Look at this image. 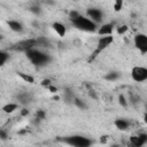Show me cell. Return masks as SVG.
I'll use <instances>...</instances> for the list:
<instances>
[{
	"mask_svg": "<svg viewBox=\"0 0 147 147\" xmlns=\"http://www.w3.org/2000/svg\"><path fill=\"white\" fill-rule=\"evenodd\" d=\"M26 56L36 65H42V64H46L49 61L48 54H46V53H44L39 49H34V48L26 51Z\"/></svg>",
	"mask_w": 147,
	"mask_h": 147,
	"instance_id": "6da1fadb",
	"label": "cell"
},
{
	"mask_svg": "<svg viewBox=\"0 0 147 147\" xmlns=\"http://www.w3.org/2000/svg\"><path fill=\"white\" fill-rule=\"evenodd\" d=\"M62 141H64L65 144L72 146V147H90L92 141L91 139L84 137V136H70V137H65L62 139Z\"/></svg>",
	"mask_w": 147,
	"mask_h": 147,
	"instance_id": "7a4b0ae2",
	"label": "cell"
},
{
	"mask_svg": "<svg viewBox=\"0 0 147 147\" xmlns=\"http://www.w3.org/2000/svg\"><path fill=\"white\" fill-rule=\"evenodd\" d=\"M72 23H74V25L77 29L83 30V31H87V32H92L96 28V24L95 23H93L91 20H88L87 17L82 16V15H79L76 20H74Z\"/></svg>",
	"mask_w": 147,
	"mask_h": 147,
	"instance_id": "3957f363",
	"label": "cell"
},
{
	"mask_svg": "<svg viewBox=\"0 0 147 147\" xmlns=\"http://www.w3.org/2000/svg\"><path fill=\"white\" fill-rule=\"evenodd\" d=\"M132 79L137 83L145 82L147 79V69L144 67H134L131 71Z\"/></svg>",
	"mask_w": 147,
	"mask_h": 147,
	"instance_id": "277c9868",
	"label": "cell"
},
{
	"mask_svg": "<svg viewBox=\"0 0 147 147\" xmlns=\"http://www.w3.org/2000/svg\"><path fill=\"white\" fill-rule=\"evenodd\" d=\"M134 46L142 53L145 54L147 52V37L144 33H138L134 37Z\"/></svg>",
	"mask_w": 147,
	"mask_h": 147,
	"instance_id": "5b68a950",
	"label": "cell"
},
{
	"mask_svg": "<svg viewBox=\"0 0 147 147\" xmlns=\"http://www.w3.org/2000/svg\"><path fill=\"white\" fill-rule=\"evenodd\" d=\"M147 142V136L145 133H139L130 137V144L134 147H142Z\"/></svg>",
	"mask_w": 147,
	"mask_h": 147,
	"instance_id": "8992f818",
	"label": "cell"
},
{
	"mask_svg": "<svg viewBox=\"0 0 147 147\" xmlns=\"http://www.w3.org/2000/svg\"><path fill=\"white\" fill-rule=\"evenodd\" d=\"M87 18L88 20H91L93 23H99V22H101L102 21V11L100 10V9H98V8H90L88 10H87Z\"/></svg>",
	"mask_w": 147,
	"mask_h": 147,
	"instance_id": "52a82bcc",
	"label": "cell"
},
{
	"mask_svg": "<svg viewBox=\"0 0 147 147\" xmlns=\"http://www.w3.org/2000/svg\"><path fill=\"white\" fill-rule=\"evenodd\" d=\"M113 42V37L111 36H106V37H101L98 41V45H96V51H95V54L101 52L102 49H105L106 47H108L110 44Z\"/></svg>",
	"mask_w": 147,
	"mask_h": 147,
	"instance_id": "ba28073f",
	"label": "cell"
},
{
	"mask_svg": "<svg viewBox=\"0 0 147 147\" xmlns=\"http://www.w3.org/2000/svg\"><path fill=\"white\" fill-rule=\"evenodd\" d=\"M37 45V40H33V39H29V40H23L21 42H18L16 46L17 49H21V51H29V49H32L34 46Z\"/></svg>",
	"mask_w": 147,
	"mask_h": 147,
	"instance_id": "9c48e42d",
	"label": "cell"
},
{
	"mask_svg": "<svg viewBox=\"0 0 147 147\" xmlns=\"http://www.w3.org/2000/svg\"><path fill=\"white\" fill-rule=\"evenodd\" d=\"M114 29V24L113 23H107L100 26V29L98 30V33L101 36H110Z\"/></svg>",
	"mask_w": 147,
	"mask_h": 147,
	"instance_id": "30bf717a",
	"label": "cell"
},
{
	"mask_svg": "<svg viewBox=\"0 0 147 147\" xmlns=\"http://www.w3.org/2000/svg\"><path fill=\"white\" fill-rule=\"evenodd\" d=\"M53 29H54V31H55L60 37H63V36L65 34V32H67L65 26H64L62 23H60V22L53 23Z\"/></svg>",
	"mask_w": 147,
	"mask_h": 147,
	"instance_id": "8fae6325",
	"label": "cell"
},
{
	"mask_svg": "<svg viewBox=\"0 0 147 147\" xmlns=\"http://www.w3.org/2000/svg\"><path fill=\"white\" fill-rule=\"evenodd\" d=\"M8 26L15 32H21L23 30V26L18 21H9L8 22Z\"/></svg>",
	"mask_w": 147,
	"mask_h": 147,
	"instance_id": "7c38bea8",
	"label": "cell"
},
{
	"mask_svg": "<svg viewBox=\"0 0 147 147\" xmlns=\"http://www.w3.org/2000/svg\"><path fill=\"white\" fill-rule=\"evenodd\" d=\"M115 126H116L118 130L124 131V130H126V129L129 127V122L125 121V119L119 118V119H116V121H115Z\"/></svg>",
	"mask_w": 147,
	"mask_h": 147,
	"instance_id": "4fadbf2b",
	"label": "cell"
},
{
	"mask_svg": "<svg viewBox=\"0 0 147 147\" xmlns=\"http://www.w3.org/2000/svg\"><path fill=\"white\" fill-rule=\"evenodd\" d=\"M17 107H18V106H17L16 103H7L6 106L2 107V110H3L5 113H7V114H10V113H13L14 110H16Z\"/></svg>",
	"mask_w": 147,
	"mask_h": 147,
	"instance_id": "5bb4252c",
	"label": "cell"
},
{
	"mask_svg": "<svg viewBox=\"0 0 147 147\" xmlns=\"http://www.w3.org/2000/svg\"><path fill=\"white\" fill-rule=\"evenodd\" d=\"M118 77H119V74H118V72L111 71V72H109V74H107V75L105 76V79H107V80H115V79H117Z\"/></svg>",
	"mask_w": 147,
	"mask_h": 147,
	"instance_id": "9a60e30c",
	"label": "cell"
},
{
	"mask_svg": "<svg viewBox=\"0 0 147 147\" xmlns=\"http://www.w3.org/2000/svg\"><path fill=\"white\" fill-rule=\"evenodd\" d=\"M7 60H8V54L3 51H0V67L3 65Z\"/></svg>",
	"mask_w": 147,
	"mask_h": 147,
	"instance_id": "2e32d148",
	"label": "cell"
},
{
	"mask_svg": "<svg viewBox=\"0 0 147 147\" xmlns=\"http://www.w3.org/2000/svg\"><path fill=\"white\" fill-rule=\"evenodd\" d=\"M20 77L23 79V80H25V82H28V83H33V77L32 76H30V75H26V74H20Z\"/></svg>",
	"mask_w": 147,
	"mask_h": 147,
	"instance_id": "e0dca14e",
	"label": "cell"
},
{
	"mask_svg": "<svg viewBox=\"0 0 147 147\" xmlns=\"http://www.w3.org/2000/svg\"><path fill=\"white\" fill-rule=\"evenodd\" d=\"M74 103L78 107V108H80V109H84V108H86V105L82 101V100H79V99H77V98H74Z\"/></svg>",
	"mask_w": 147,
	"mask_h": 147,
	"instance_id": "ac0fdd59",
	"label": "cell"
},
{
	"mask_svg": "<svg viewBox=\"0 0 147 147\" xmlns=\"http://www.w3.org/2000/svg\"><path fill=\"white\" fill-rule=\"evenodd\" d=\"M118 102H119V105L122 107H127V101H126V99H125V96L123 94H121L118 96Z\"/></svg>",
	"mask_w": 147,
	"mask_h": 147,
	"instance_id": "d6986e66",
	"label": "cell"
},
{
	"mask_svg": "<svg viewBox=\"0 0 147 147\" xmlns=\"http://www.w3.org/2000/svg\"><path fill=\"white\" fill-rule=\"evenodd\" d=\"M122 5H123V1H122V0H116V2H115V5H114V9L117 10V11L121 10Z\"/></svg>",
	"mask_w": 147,
	"mask_h": 147,
	"instance_id": "ffe728a7",
	"label": "cell"
},
{
	"mask_svg": "<svg viewBox=\"0 0 147 147\" xmlns=\"http://www.w3.org/2000/svg\"><path fill=\"white\" fill-rule=\"evenodd\" d=\"M126 31H127V26H126V25H121V26L117 28V32H118L119 34H123V33H125Z\"/></svg>",
	"mask_w": 147,
	"mask_h": 147,
	"instance_id": "44dd1931",
	"label": "cell"
},
{
	"mask_svg": "<svg viewBox=\"0 0 147 147\" xmlns=\"http://www.w3.org/2000/svg\"><path fill=\"white\" fill-rule=\"evenodd\" d=\"M79 15H80V14H78L76 10H72V11H70L69 17H70V20H71V21H74V20H76V18H77Z\"/></svg>",
	"mask_w": 147,
	"mask_h": 147,
	"instance_id": "7402d4cb",
	"label": "cell"
},
{
	"mask_svg": "<svg viewBox=\"0 0 147 147\" xmlns=\"http://www.w3.org/2000/svg\"><path fill=\"white\" fill-rule=\"evenodd\" d=\"M41 85L45 86V87H48V86H51L52 84H51V80H49V79H44V80L41 82Z\"/></svg>",
	"mask_w": 147,
	"mask_h": 147,
	"instance_id": "603a6c76",
	"label": "cell"
},
{
	"mask_svg": "<svg viewBox=\"0 0 147 147\" xmlns=\"http://www.w3.org/2000/svg\"><path fill=\"white\" fill-rule=\"evenodd\" d=\"M0 138L1 139H6L7 138V133L5 131H2V130H0Z\"/></svg>",
	"mask_w": 147,
	"mask_h": 147,
	"instance_id": "cb8c5ba5",
	"label": "cell"
},
{
	"mask_svg": "<svg viewBox=\"0 0 147 147\" xmlns=\"http://www.w3.org/2000/svg\"><path fill=\"white\" fill-rule=\"evenodd\" d=\"M47 88H48L51 92H53V93H55V92L57 91V88H56V87H54V86H52V85H51V86H48Z\"/></svg>",
	"mask_w": 147,
	"mask_h": 147,
	"instance_id": "d4e9b609",
	"label": "cell"
},
{
	"mask_svg": "<svg viewBox=\"0 0 147 147\" xmlns=\"http://www.w3.org/2000/svg\"><path fill=\"white\" fill-rule=\"evenodd\" d=\"M37 115H38V116H39V117H40V118H42V117H44V115H45V114H44V111H40V110H39V111H38V113H37Z\"/></svg>",
	"mask_w": 147,
	"mask_h": 147,
	"instance_id": "484cf974",
	"label": "cell"
},
{
	"mask_svg": "<svg viewBox=\"0 0 147 147\" xmlns=\"http://www.w3.org/2000/svg\"><path fill=\"white\" fill-rule=\"evenodd\" d=\"M31 10H32L33 13H39V8H38V7H37V8H36V7H32Z\"/></svg>",
	"mask_w": 147,
	"mask_h": 147,
	"instance_id": "4316f807",
	"label": "cell"
},
{
	"mask_svg": "<svg viewBox=\"0 0 147 147\" xmlns=\"http://www.w3.org/2000/svg\"><path fill=\"white\" fill-rule=\"evenodd\" d=\"M28 113H29V110H28V109H22V115H23V116H24V115H26Z\"/></svg>",
	"mask_w": 147,
	"mask_h": 147,
	"instance_id": "83f0119b",
	"label": "cell"
},
{
	"mask_svg": "<svg viewBox=\"0 0 147 147\" xmlns=\"http://www.w3.org/2000/svg\"><path fill=\"white\" fill-rule=\"evenodd\" d=\"M131 147H134V146H131Z\"/></svg>",
	"mask_w": 147,
	"mask_h": 147,
	"instance_id": "f1b7e54d",
	"label": "cell"
}]
</instances>
